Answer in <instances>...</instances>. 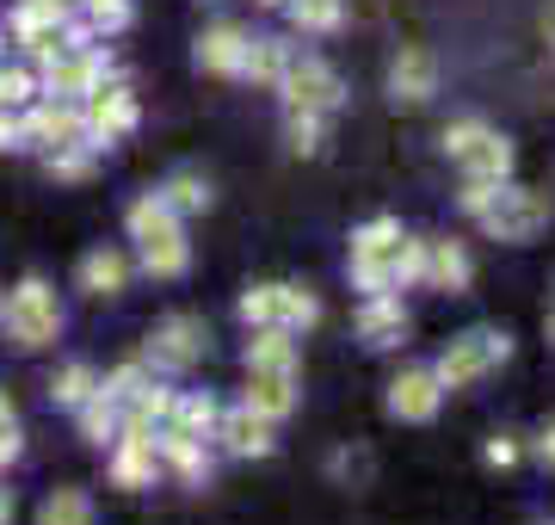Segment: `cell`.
<instances>
[{
  "instance_id": "1",
  "label": "cell",
  "mask_w": 555,
  "mask_h": 525,
  "mask_svg": "<svg viewBox=\"0 0 555 525\" xmlns=\"http://www.w3.org/2000/svg\"><path fill=\"white\" fill-rule=\"evenodd\" d=\"M130 242H137L149 279H185L192 247H185V229H179V217L167 210L160 192H142V199L130 204Z\"/></svg>"
},
{
  "instance_id": "2",
  "label": "cell",
  "mask_w": 555,
  "mask_h": 525,
  "mask_svg": "<svg viewBox=\"0 0 555 525\" xmlns=\"http://www.w3.org/2000/svg\"><path fill=\"white\" fill-rule=\"evenodd\" d=\"M0 328H7V341L25 346V353H38V346H50L62 334V304L56 291L43 279H25L7 304H0Z\"/></svg>"
},
{
  "instance_id": "3",
  "label": "cell",
  "mask_w": 555,
  "mask_h": 525,
  "mask_svg": "<svg viewBox=\"0 0 555 525\" xmlns=\"http://www.w3.org/2000/svg\"><path fill=\"white\" fill-rule=\"evenodd\" d=\"M506 359H513V334H500V328H476V334H463V341L444 346V359L433 364V377L444 389H469V384H481L488 371H500Z\"/></svg>"
},
{
  "instance_id": "4",
  "label": "cell",
  "mask_w": 555,
  "mask_h": 525,
  "mask_svg": "<svg viewBox=\"0 0 555 525\" xmlns=\"http://www.w3.org/2000/svg\"><path fill=\"white\" fill-rule=\"evenodd\" d=\"M396 247H401V222L377 217L352 235V284L364 297H383V291H401L396 284Z\"/></svg>"
},
{
  "instance_id": "5",
  "label": "cell",
  "mask_w": 555,
  "mask_h": 525,
  "mask_svg": "<svg viewBox=\"0 0 555 525\" xmlns=\"http://www.w3.org/2000/svg\"><path fill=\"white\" fill-rule=\"evenodd\" d=\"M550 217H555V210H550V199H543V192L500 185L494 204H488L476 222L494 235V242H531V235H543V229H550Z\"/></svg>"
},
{
  "instance_id": "6",
  "label": "cell",
  "mask_w": 555,
  "mask_h": 525,
  "mask_svg": "<svg viewBox=\"0 0 555 525\" xmlns=\"http://www.w3.org/2000/svg\"><path fill=\"white\" fill-rule=\"evenodd\" d=\"M278 87H284V112H339L346 105V87H339V75L327 68L321 56H291V68L278 75Z\"/></svg>"
},
{
  "instance_id": "7",
  "label": "cell",
  "mask_w": 555,
  "mask_h": 525,
  "mask_svg": "<svg viewBox=\"0 0 555 525\" xmlns=\"http://www.w3.org/2000/svg\"><path fill=\"white\" fill-rule=\"evenodd\" d=\"M204 346H210V334H204L198 316H167V322L149 334V353H142V359L155 364V371H192V364L204 359Z\"/></svg>"
},
{
  "instance_id": "8",
  "label": "cell",
  "mask_w": 555,
  "mask_h": 525,
  "mask_svg": "<svg viewBox=\"0 0 555 525\" xmlns=\"http://www.w3.org/2000/svg\"><path fill=\"white\" fill-rule=\"evenodd\" d=\"M80 118H87V142H93V149H105V142H118V137H130V130H137V93H130V87H93V93H87V105H80Z\"/></svg>"
},
{
  "instance_id": "9",
  "label": "cell",
  "mask_w": 555,
  "mask_h": 525,
  "mask_svg": "<svg viewBox=\"0 0 555 525\" xmlns=\"http://www.w3.org/2000/svg\"><path fill=\"white\" fill-rule=\"evenodd\" d=\"M43 68H50V75H43V93H50V100H87V93L105 81V50L75 43V50H62V56L43 62Z\"/></svg>"
},
{
  "instance_id": "10",
  "label": "cell",
  "mask_w": 555,
  "mask_h": 525,
  "mask_svg": "<svg viewBox=\"0 0 555 525\" xmlns=\"http://www.w3.org/2000/svg\"><path fill=\"white\" fill-rule=\"evenodd\" d=\"M438 408H444V384L433 377V364H414V371H401L389 384V414L396 421L426 426V421H438Z\"/></svg>"
},
{
  "instance_id": "11",
  "label": "cell",
  "mask_w": 555,
  "mask_h": 525,
  "mask_svg": "<svg viewBox=\"0 0 555 525\" xmlns=\"http://www.w3.org/2000/svg\"><path fill=\"white\" fill-rule=\"evenodd\" d=\"M25 142H43V149H75L87 142V118H80L75 100H43L25 112Z\"/></svg>"
},
{
  "instance_id": "12",
  "label": "cell",
  "mask_w": 555,
  "mask_h": 525,
  "mask_svg": "<svg viewBox=\"0 0 555 525\" xmlns=\"http://www.w3.org/2000/svg\"><path fill=\"white\" fill-rule=\"evenodd\" d=\"M433 93H438V62H433V50L408 43V50L389 62V100H396V105H426Z\"/></svg>"
},
{
  "instance_id": "13",
  "label": "cell",
  "mask_w": 555,
  "mask_h": 525,
  "mask_svg": "<svg viewBox=\"0 0 555 525\" xmlns=\"http://www.w3.org/2000/svg\"><path fill=\"white\" fill-rule=\"evenodd\" d=\"M210 439H222V451H229V458H272V451H278L272 421H259V414H254L247 402H241L235 414H222Z\"/></svg>"
},
{
  "instance_id": "14",
  "label": "cell",
  "mask_w": 555,
  "mask_h": 525,
  "mask_svg": "<svg viewBox=\"0 0 555 525\" xmlns=\"http://www.w3.org/2000/svg\"><path fill=\"white\" fill-rule=\"evenodd\" d=\"M160 476V451L149 433H118V451H112V483L118 488H155Z\"/></svg>"
},
{
  "instance_id": "15",
  "label": "cell",
  "mask_w": 555,
  "mask_h": 525,
  "mask_svg": "<svg viewBox=\"0 0 555 525\" xmlns=\"http://www.w3.org/2000/svg\"><path fill=\"white\" fill-rule=\"evenodd\" d=\"M469 279H476V260L463 254V242H426L420 284H433V291H469Z\"/></svg>"
},
{
  "instance_id": "16",
  "label": "cell",
  "mask_w": 555,
  "mask_h": 525,
  "mask_svg": "<svg viewBox=\"0 0 555 525\" xmlns=\"http://www.w3.org/2000/svg\"><path fill=\"white\" fill-rule=\"evenodd\" d=\"M247 371H278V377H297V341H291V328H254V341H247Z\"/></svg>"
},
{
  "instance_id": "17",
  "label": "cell",
  "mask_w": 555,
  "mask_h": 525,
  "mask_svg": "<svg viewBox=\"0 0 555 525\" xmlns=\"http://www.w3.org/2000/svg\"><path fill=\"white\" fill-rule=\"evenodd\" d=\"M408 334V309H401L396 291H383V297H371V304L358 309V341L364 346H389Z\"/></svg>"
},
{
  "instance_id": "18",
  "label": "cell",
  "mask_w": 555,
  "mask_h": 525,
  "mask_svg": "<svg viewBox=\"0 0 555 525\" xmlns=\"http://www.w3.org/2000/svg\"><path fill=\"white\" fill-rule=\"evenodd\" d=\"M247 408H254L259 421H291L297 414V377H278V371H254V384H247Z\"/></svg>"
},
{
  "instance_id": "19",
  "label": "cell",
  "mask_w": 555,
  "mask_h": 525,
  "mask_svg": "<svg viewBox=\"0 0 555 525\" xmlns=\"http://www.w3.org/2000/svg\"><path fill=\"white\" fill-rule=\"evenodd\" d=\"M241 56H247V31H241V25H210L198 38L204 75H241Z\"/></svg>"
},
{
  "instance_id": "20",
  "label": "cell",
  "mask_w": 555,
  "mask_h": 525,
  "mask_svg": "<svg viewBox=\"0 0 555 525\" xmlns=\"http://www.w3.org/2000/svg\"><path fill=\"white\" fill-rule=\"evenodd\" d=\"M124 284H130V260H124L118 247H93L80 260V291L87 297H118Z\"/></svg>"
},
{
  "instance_id": "21",
  "label": "cell",
  "mask_w": 555,
  "mask_h": 525,
  "mask_svg": "<svg viewBox=\"0 0 555 525\" xmlns=\"http://www.w3.org/2000/svg\"><path fill=\"white\" fill-rule=\"evenodd\" d=\"M155 451H160V464H173L185 483H204V476H210V451H204V439L179 433V426H167V433H160Z\"/></svg>"
},
{
  "instance_id": "22",
  "label": "cell",
  "mask_w": 555,
  "mask_h": 525,
  "mask_svg": "<svg viewBox=\"0 0 555 525\" xmlns=\"http://www.w3.org/2000/svg\"><path fill=\"white\" fill-rule=\"evenodd\" d=\"M463 174H469V180H488V185H506L513 180V142L500 137V130H488V137L463 155Z\"/></svg>"
},
{
  "instance_id": "23",
  "label": "cell",
  "mask_w": 555,
  "mask_h": 525,
  "mask_svg": "<svg viewBox=\"0 0 555 525\" xmlns=\"http://www.w3.org/2000/svg\"><path fill=\"white\" fill-rule=\"evenodd\" d=\"M291 68V43L284 38H247V56H241V81L278 87V75Z\"/></svg>"
},
{
  "instance_id": "24",
  "label": "cell",
  "mask_w": 555,
  "mask_h": 525,
  "mask_svg": "<svg viewBox=\"0 0 555 525\" xmlns=\"http://www.w3.org/2000/svg\"><path fill=\"white\" fill-rule=\"evenodd\" d=\"M160 199H167V210H173V217H192V210H210V180H204V174H192V167H179L173 180L160 185Z\"/></svg>"
},
{
  "instance_id": "25",
  "label": "cell",
  "mask_w": 555,
  "mask_h": 525,
  "mask_svg": "<svg viewBox=\"0 0 555 525\" xmlns=\"http://www.w3.org/2000/svg\"><path fill=\"white\" fill-rule=\"evenodd\" d=\"M217 421H222V408L210 402V396H173V414H167V426L192 433V439H210Z\"/></svg>"
},
{
  "instance_id": "26",
  "label": "cell",
  "mask_w": 555,
  "mask_h": 525,
  "mask_svg": "<svg viewBox=\"0 0 555 525\" xmlns=\"http://www.w3.org/2000/svg\"><path fill=\"white\" fill-rule=\"evenodd\" d=\"M38 525H93V501H87L80 488H56V495L38 507Z\"/></svg>"
},
{
  "instance_id": "27",
  "label": "cell",
  "mask_w": 555,
  "mask_h": 525,
  "mask_svg": "<svg viewBox=\"0 0 555 525\" xmlns=\"http://www.w3.org/2000/svg\"><path fill=\"white\" fill-rule=\"evenodd\" d=\"M93 389H100V371H93V364H62L56 377H50V396H56L62 408H80Z\"/></svg>"
},
{
  "instance_id": "28",
  "label": "cell",
  "mask_w": 555,
  "mask_h": 525,
  "mask_svg": "<svg viewBox=\"0 0 555 525\" xmlns=\"http://www.w3.org/2000/svg\"><path fill=\"white\" fill-rule=\"evenodd\" d=\"M80 433H87V439H93V445L118 439V402H105L100 389H93V396L80 402Z\"/></svg>"
},
{
  "instance_id": "29",
  "label": "cell",
  "mask_w": 555,
  "mask_h": 525,
  "mask_svg": "<svg viewBox=\"0 0 555 525\" xmlns=\"http://www.w3.org/2000/svg\"><path fill=\"white\" fill-rule=\"evenodd\" d=\"M278 309H284V284H254V291L241 297V322L247 328H272Z\"/></svg>"
},
{
  "instance_id": "30",
  "label": "cell",
  "mask_w": 555,
  "mask_h": 525,
  "mask_svg": "<svg viewBox=\"0 0 555 525\" xmlns=\"http://www.w3.org/2000/svg\"><path fill=\"white\" fill-rule=\"evenodd\" d=\"M284 7H291V25L297 31H334L339 13H346L339 0H284Z\"/></svg>"
},
{
  "instance_id": "31",
  "label": "cell",
  "mask_w": 555,
  "mask_h": 525,
  "mask_svg": "<svg viewBox=\"0 0 555 525\" xmlns=\"http://www.w3.org/2000/svg\"><path fill=\"white\" fill-rule=\"evenodd\" d=\"M284 137H291V149H297V155H315L321 142H327V118H321V112H291Z\"/></svg>"
},
{
  "instance_id": "32",
  "label": "cell",
  "mask_w": 555,
  "mask_h": 525,
  "mask_svg": "<svg viewBox=\"0 0 555 525\" xmlns=\"http://www.w3.org/2000/svg\"><path fill=\"white\" fill-rule=\"evenodd\" d=\"M321 322V304L309 297V291H297V284H284V309H278V328H315Z\"/></svg>"
},
{
  "instance_id": "33",
  "label": "cell",
  "mask_w": 555,
  "mask_h": 525,
  "mask_svg": "<svg viewBox=\"0 0 555 525\" xmlns=\"http://www.w3.org/2000/svg\"><path fill=\"white\" fill-rule=\"evenodd\" d=\"M137 7L130 0H87V31H130Z\"/></svg>"
},
{
  "instance_id": "34",
  "label": "cell",
  "mask_w": 555,
  "mask_h": 525,
  "mask_svg": "<svg viewBox=\"0 0 555 525\" xmlns=\"http://www.w3.org/2000/svg\"><path fill=\"white\" fill-rule=\"evenodd\" d=\"M50 174H56V180H87V174H93V142L50 149Z\"/></svg>"
},
{
  "instance_id": "35",
  "label": "cell",
  "mask_w": 555,
  "mask_h": 525,
  "mask_svg": "<svg viewBox=\"0 0 555 525\" xmlns=\"http://www.w3.org/2000/svg\"><path fill=\"white\" fill-rule=\"evenodd\" d=\"M481 137H488V124H481V118H456V124H444V155H451V162H463V155H469V149H476Z\"/></svg>"
},
{
  "instance_id": "36",
  "label": "cell",
  "mask_w": 555,
  "mask_h": 525,
  "mask_svg": "<svg viewBox=\"0 0 555 525\" xmlns=\"http://www.w3.org/2000/svg\"><path fill=\"white\" fill-rule=\"evenodd\" d=\"M481 464H488V470H513L518 464V439H513V433H494V439L481 445Z\"/></svg>"
},
{
  "instance_id": "37",
  "label": "cell",
  "mask_w": 555,
  "mask_h": 525,
  "mask_svg": "<svg viewBox=\"0 0 555 525\" xmlns=\"http://www.w3.org/2000/svg\"><path fill=\"white\" fill-rule=\"evenodd\" d=\"M31 75H25V68H0V105H25L31 100Z\"/></svg>"
},
{
  "instance_id": "38",
  "label": "cell",
  "mask_w": 555,
  "mask_h": 525,
  "mask_svg": "<svg viewBox=\"0 0 555 525\" xmlns=\"http://www.w3.org/2000/svg\"><path fill=\"white\" fill-rule=\"evenodd\" d=\"M494 192H500V185H488V180H463V199H456V204H463L469 217H481V210L494 204Z\"/></svg>"
},
{
  "instance_id": "39",
  "label": "cell",
  "mask_w": 555,
  "mask_h": 525,
  "mask_svg": "<svg viewBox=\"0 0 555 525\" xmlns=\"http://www.w3.org/2000/svg\"><path fill=\"white\" fill-rule=\"evenodd\" d=\"M0 149H25V118H13L7 105H0Z\"/></svg>"
},
{
  "instance_id": "40",
  "label": "cell",
  "mask_w": 555,
  "mask_h": 525,
  "mask_svg": "<svg viewBox=\"0 0 555 525\" xmlns=\"http://www.w3.org/2000/svg\"><path fill=\"white\" fill-rule=\"evenodd\" d=\"M537 464H543V470H555V421L543 426V433H537Z\"/></svg>"
},
{
  "instance_id": "41",
  "label": "cell",
  "mask_w": 555,
  "mask_h": 525,
  "mask_svg": "<svg viewBox=\"0 0 555 525\" xmlns=\"http://www.w3.org/2000/svg\"><path fill=\"white\" fill-rule=\"evenodd\" d=\"M7 426H20V421H13V402L0 396V433H7Z\"/></svg>"
},
{
  "instance_id": "42",
  "label": "cell",
  "mask_w": 555,
  "mask_h": 525,
  "mask_svg": "<svg viewBox=\"0 0 555 525\" xmlns=\"http://www.w3.org/2000/svg\"><path fill=\"white\" fill-rule=\"evenodd\" d=\"M13 520V495H7V488H0V525Z\"/></svg>"
},
{
  "instance_id": "43",
  "label": "cell",
  "mask_w": 555,
  "mask_h": 525,
  "mask_svg": "<svg viewBox=\"0 0 555 525\" xmlns=\"http://www.w3.org/2000/svg\"><path fill=\"white\" fill-rule=\"evenodd\" d=\"M550 341H555V309H550Z\"/></svg>"
},
{
  "instance_id": "44",
  "label": "cell",
  "mask_w": 555,
  "mask_h": 525,
  "mask_svg": "<svg viewBox=\"0 0 555 525\" xmlns=\"http://www.w3.org/2000/svg\"><path fill=\"white\" fill-rule=\"evenodd\" d=\"M550 43H555V13H550Z\"/></svg>"
},
{
  "instance_id": "45",
  "label": "cell",
  "mask_w": 555,
  "mask_h": 525,
  "mask_svg": "<svg viewBox=\"0 0 555 525\" xmlns=\"http://www.w3.org/2000/svg\"><path fill=\"white\" fill-rule=\"evenodd\" d=\"M259 7H284V0H259Z\"/></svg>"
}]
</instances>
